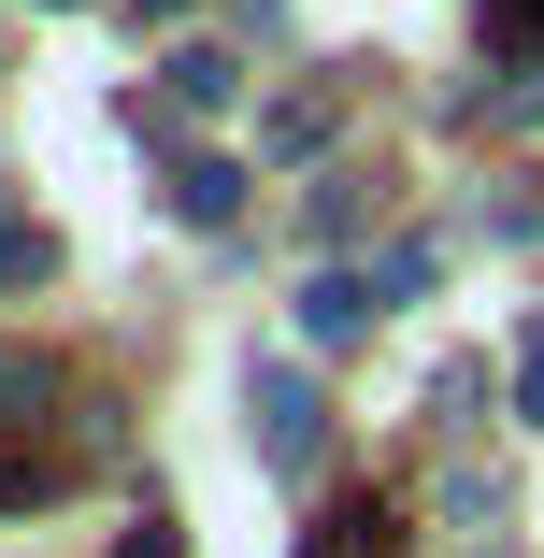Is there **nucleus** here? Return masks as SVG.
<instances>
[{
	"label": "nucleus",
	"instance_id": "12",
	"mask_svg": "<svg viewBox=\"0 0 544 558\" xmlns=\"http://www.w3.org/2000/svg\"><path fill=\"white\" fill-rule=\"evenodd\" d=\"M116 558H186V530H172V515H144V530H130Z\"/></svg>",
	"mask_w": 544,
	"mask_h": 558
},
{
	"label": "nucleus",
	"instance_id": "3",
	"mask_svg": "<svg viewBox=\"0 0 544 558\" xmlns=\"http://www.w3.org/2000/svg\"><path fill=\"white\" fill-rule=\"evenodd\" d=\"M373 315H387V301H373V272H315V287H301V344H359Z\"/></svg>",
	"mask_w": 544,
	"mask_h": 558
},
{
	"label": "nucleus",
	"instance_id": "8",
	"mask_svg": "<svg viewBox=\"0 0 544 558\" xmlns=\"http://www.w3.org/2000/svg\"><path fill=\"white\" fill-rule=\"evenodd\" d=\"M44 258H58V244L29 230V215H15V201H0V287H44Z\"/></svg>",
	"mask_w": 544,
	"mask_h": 558
},
{
	"label": "nucleus",
	"instance_id": "5",
	"mask_svg": "<svg viewBox=\"0 0 544 558\" xmlns=\"http://www.w3.org/2000/svg\"><path fill=\"white\" fill-rule=\"evenodd\" d=\"M158 100H172V116H230V100H244V72L215 58V44H172V86H158Z\"/></svg>",
	"mask_w": 544,
	"mask_h": 558
},
{
	"label": "nucleus",
	"instance_id": "9",
	"mask_svg": "<svg viewBox=\"0 0 544 558\" xmlns=\"http://www.w3.org/2000/svg\"><path fill=\"white\" fill-rule=\"evenodd\" d=\"M430 272H445V244H387V258H373V301H415Z\"/></svg>",
	"mask_w": 544,
	"mask_h": 558
},
{
	"label": "nucleus",
	"instance_id": "10",
	"mask_svg": "<svg viewBox=\"0 0 544 558\" xmlns=\"http://www.w3.org/2000/svg\"><path fill=\"white\" fill-rule=\"evenodd\" d=\"M487 44L501 58H544V0H487Z\"/></svg>",
	"mask_w": 544,
	"mask_h": 558
},
{
	"label": "nucleus",
	"instance_id": "6",
	"mask_svg": "<svg viewBox=\"0 0 544 558\" xmlns=\"http://www.w3.org/2000/svg\"><path fill=\"white\" fill-rule=\"evenodd\" d=\"M172 215H186V230H230V215H244V172L230 158H172Z\"/></svg>",
	"mask_w": 544,
	"mask_h": 558
},
{
	"label": "nucleus",
	"instance_id": "1",
	"mask_svg": "<svg viewBox=\"0 0 544 558\" xmlns=\"http://www.w3.org/2000/svg\"><path fill=\"white\" fill-rule=\"evenodd\" d=\"M244 429H258L273 473H315V459H330V401H315V373H287V359L244 373Z\"/></svg>",
	"mask_w": 544,
	"mask_h": 558
},
{
	"label": "nucleus",
	"instance_id": "13",
	"mask_svg": "<svg viewBox=\"0 0 544 558\" xmlns=\"http://www.w3.org/2000/svg\"><path fill=\"white\" fill-rule=\"evenodd\" d=\"M15 501H44V459H0V515H15Z\"/></svg>",
	"mask_w": 544,
	"mask_h": 558
},
{
	"label": "nucleus",
	"instance_id": "4",
	"mask_svg": "<svg viewBox=\"0 0 544 558\" xmlns=\"http://www.w3.org/2000/svg\"><path fill=\"white\" fill-rule=\"evenodd\" d=\"M301 558H401V515L387 501H330V515L301 530Z\"/></svg>",
	"mask_w": 544,
	"mask_h": 558
},
{
	"label": "nucleus",
	"instance_id": "11",
	"mask_svg": "<svg viewBox=\"0 0 544 558\" xmlns=\"http://www.w3.org/2000/svg\"><path fill=\"white\" fill-rule=\"evenodd\" d=\"M15 415H44V359H15V344H0V429H15Z\"/></svg>",
	"mask_w": 544,
	"mask_h": 558
},
{
	"label": "nucleus",
	"instance_id": "14",
	"mask_svg": "<svg viewBox=\"0 0 544 558\" xmlns=\"http://www.w3.org/2000/svg\"><path fill=\"white\" fill-rule=\"evenodd\" d=\"M516 415H530V429H544V344H530V373H516Z\"/></svg>",
	"mask_w": 544,
	"mask_h": 558
},
{
	"label": "nucleus",
	"instance_id": "2",
	"mask_svg": "<svg viewBox=\"0 0 544 558\" xmlns=\"http://www.w3.org/2000/svg\"><path fill=\"white\" fill-rule=\"evenodd\" d=\"M330 130H344V86H287L273 116H258V158H315Z\"/></svg>",
	"mask_w": 544,
	"mask_h": 558
},
{
	"label": "nucleus",
	"instance_id": "7",
	"mask_svg": "<svg viewBox=\"0 0 544 558\" xmlns=\"http://www.w3.org/2000/svg\"><path fill=\"white\" fill-rule=\"evenodd\" d=\"M473 130H544V58H516L501 86H473Z\"/></svg>",
	"mask_w": 544,
	"mask_h": 558
}]
</instances>
